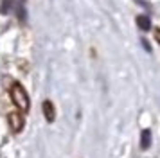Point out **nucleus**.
Here are the masks:
<instances>
[{
  "label": "nucleus",
  "instance_id": "7ed1b4c3",
  "mask_svg": "<svg viewBox=\"0 0 160 158\" xmlns=\"http://www.w3.org/2000/svg\"><path fill=\"white\" fill-rule=\"evenodd\" d=\"M42 110H43V115H45V119H47V122H54V119H56V110H54L52 101H43Z\"/></svg>",
  "mask_w": 160,
  "mask_h": 158
},
{
  "label": "nucleus",
  "instance_id": "f257e3e1",
  "mask_svg": "<svg viewBox=\"0 0 160 158\" xmlns=\"http://www.w3.org/2000/svg\"><path fill=\"white\" fill-rule=\"evenodd\" d=\"M9 95H11L13 104L18 108V111H22V113H27V111H29V108H31L29 93H27V90H25L20 83H15V85L11 86Z\"/></svg>",
  "mask_w": 160,
  "mask_h": 158
},
{
  "label": "nucleus",
  "instance_id": "20e7f679",
  "mask_svg": "<svg viewBox=\"0 0 160 158\" xmlns=\"http://www.w3.org/2000/svg\"><path fill=\"white\" fill-rule=\"evenodd\" d=\"M140 147L142 149L151 147V131L149 129H142V133H140Z\"/></svg>",
  "mask_w": 160,
  "mask_h": 158
},
{
  "label": "nucleus",
  "instance_id": "f03ea898",
  "mask_svg": "<svg viewBox=\"0 0 160 158\" xmlns=\"http://www.w3.org/2000/svg\"><path fill=\"white\" fill-rule=\"evenodd\" d=\"M8 122H9V128L13 133H20L25 126V119H23L22 111H13V113L8 115Z\"/></svg>",
  "mask_w": 160,
  "mask_h": 158
},
{
  "label": "nucleus",
  "instance_id": "423d86ee",
  "mask_svg": "<svg viewBox=\"0 0 160 158\" xmlns=\"http://www.w3.org/2000/svg\"><path fill=\"white\" fill-rule=\"evenodd\" d=\"M9 6H11V2H9V0H4V4H2V6H0V13H9L8 9H9Z\"/></svg>",
  "mask_w": 160,
  "mask_h": 158
},
{
  "label": "nucleus",
  "instance_id": "0eeeda50",
  "mask_svg": "<svg viewBox=\"0 0 160 158\" xmlns=\"http://www.w3.org/2000/svg\"><path fill=\"white\" fill-rule=\"evenodd\" d=\"M155 38H157V42L160 43V29H157V31H155Z\"/></svg>",
  "mask_w": 160,
  "mask_h": 158
},
{
  "label": "nucleus",
  "instance_id": "39448f33",
  "mask_svg": "<svg viewBox=\"0 0 160 158\" xmlns=\"http://www.w3.org/2000/svg\"><path fill=\"white\" fill-rule=\"evenodd\" d=\"M137 25L142 29V31H149V29H151V20H149L148 16H144V14H142V16H137Z\"/></svg>",
  "mask_w": 160,
  "mask_h": 158
}]
</instances>
